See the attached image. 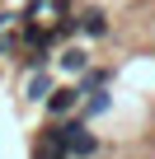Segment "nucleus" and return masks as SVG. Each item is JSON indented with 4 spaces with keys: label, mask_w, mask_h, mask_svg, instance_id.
<instances>
[{
    "label": "nucleus",
    "mask_w": 155,
    "mask_h": 159,
    "mask_svg": "<svg viewBox=\"0 0 155 159\" xmlns=\"http://www.w3.org/2000/svg\"><path fill=\"white\" fill-rule=\"evenodd\" d=\"M80 103H85L80 84H66V89H56V94L47 98V117H52V122H66V117H80Z\"/></svg>",
    "instance_id": "f257e3e1"
},
{
    "label": "nucleus",
    "mask_w": 155,
    "mask_h": 159,
    "mask_svg": "<svg viewBox=\"0 0 155 159\" xmlns=\"http://www.w3.org/2000/svg\"><path fill=\"white\" fill-rule=\"evenodd\" d=\"M75 24H80V33H85V38H104V33H108V14H104L99 5L80 10V14H75Z\"/></svg>",
    "instance_id": "f03ea898"
},
{
    "label": "nucleus",
    "mask_w": 155,
    "mask_h": 159,
    "mask_svg": "<svg viewBox=\"0 0 155 159\" xmlns=\"http://www.w3.org/2000/svg\"><path fill=\"white\" fill-rule=\"evenodd\" d=\"M52 94H56L52 75H47V70H33V80H28V98H33V103H47Z\"/></svg>",
    "instance_id": "7ed1b4c3"
},
{
    "label": "nucleus",
    "mask_w": 155,
    "mask_h": 159,
    "mask_svg": "<svg viewBox=\"0 0 155 159\" xmlns=\"http://www.w3.org/2000/svg\"><path fill=\"white\" fill-rule=\"evenodd\" d=\"M61 70L85 75V70H90V52H85V47H66V52H61Z\"/></svg>",
    "instance_id": "20e7f679"
}]
</instances>
